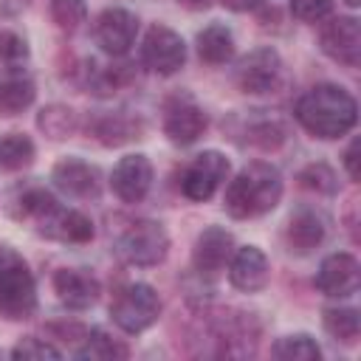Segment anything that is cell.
<instances>
[{
    "label": "cell",
    "mask_w": 361,
    "mask_h": 361,
    "mask_svg": "<svg viewBox=\"0 0 361 361\" xmlns=\"http://www.w3.org/2000/svg\"><path fill=\"white\" fill-rule=\"evenodd\" d=\"M296 121L316 138H341L355 127L358 104L338 85H316L296 102Z\"/></svg>",
    "instance_id": "6da1fadb"
},
{
    "label": "cell",
    "mask_w": 361,
    "mask_h": 361,
    "mask_svg": "<svg viewBox=\"0 0 361 361\" xmlns=\"http://www.w3.org/2000/svg\"><path fill=\"white\" fill-rule=\"evenodd\" d=\"M282 197V175L265 161H251L226 186V212L237 220H251L271 212Z\"/></svg>",
    "instance_id": "7a4b0ae2"
},
{
    "label": "cell",
    "mask_w": 361,
    "mask_h": 361,
    "mask_svg": "<svg viewBox=\"0 0 361 361\" xmlns=\"http://www.w3.org/2000/svg\"><path fill=\"white\" fill-rule=\"evenodd\" d=\"M37 307V285L25 265V259L11 251L0 248V316L20 322L28 319Z\"/></svg>",
    "instance_id": "3957f363"
},
{
    "label": "cell",
    "mask_w": 361,
    "mask_h": 361,
    "mask_svg": "<svg viewBox=\"0 0 361 361\" xmlns=\"http://www.w3.org/2000/svg\"><path fill=\"white\" fill-rule=\"evenodd\" d=\"M110 316L124 333H144L149 324L158 322L161 299H158L155 288H149L147 282H133L116 293V299L110 305Z\"/></svg>",
    "instance_id": "277c9868"
},
{
    "label": "cell",
    "mask_w": 361,
    "mask_h": 361,
    "mask_svg": "<svg viewBox=\"0 0 361 361\" xmlns=\"http://www.w3.org/2000/svg\"><path fill=\"white\" fill-rule=\"evenodd\" d=\"M169 251V234L155 220H138L130 223V228L116 240V254L138 268L158 265Z\"/></svg>",
    "instance_id": "5b68a950"
},
{
    "label": "cell",
    "mask_w": 361,
    "mask_h": 361,
    "mask_svg": "<svg viewBox=\"0 0 361 361\" xmlns=\"http://www.w3.org/2000/svg\"><path fill=\"white\" fill-rule=\"evenodd\" d=\"M228 169H231V164H228V158L223 152L206 149V152L195 155L186 164V169L180 172V192L189 200L203 203L223 186V180L228 178Z\"/></svg>",
    "instance_id": "8992f818"
},
{
    "label": "cell",
    "mask_w": 361,
    "mask_h": 361,
    "mask_svg": "<svg viewBox=\"0 0 361 361\" xmlns=\"http://www.w3.org/2000/svg\"><path fill=\"white\" fill-rule=\"evenodd\" d=\"M141 62L158 76L178 73L186 62V45L180 34H175L166 25H152L141 42Z\"/></svg>",
    "instance_id": "52a82bcc"
},
{
    "label": "cell",
    "mask_w": 361,
    "mask_h": 361,
    "mask_svg": "<svg viewBox=\"0 0 361 361\" xmlns=\"http://www.w3.org/2000/svg\"><path fill=\"white\" fill-rule=\"evenodd\" d=\"M206 124H209V118L192 96L175 93V96L166 99V104H164V133L172 144H178V147L195 144L206 133Z\"/></svg>",
    "instance_id": "ba28073f"
},
{
    "label": "cell",
    "mask_w": 361,
    "mask_h": 361,
    "mask_svg": "<svg viewBox=\"0 0 361 361\" xmlns=\"http://www.w3.org/2000/svg\"><path fill=\"white\" fill-rule=\"evenodd\" d=\"M39 234L51 237V240H59V243H73V245H82V243H90L93 240V220L76 209H65L59 206L56 200H51L37 217H34Z\"/></svg>",
    "instance_id": "9c48e42d"
},
{
    "label": "cell",
    "mask_w": 361,
    "mask_h": 361,
    "mask_svg": "<svg viewBox=\"0 0 361 361\" xmlns=\"http://www.w3.org/2000/svg\"><path fill=\"white\" fill-rule=\"evenodd\" d=\"M282 82V59L274 48H257L237 62V85L245 93H274Z\"/></svg>",
    "instance_id": "30bf717a"
},
{
    "label": "cell",
    "mask_w": 361,
    "mask_h": 361,
    "mask_svg": "<svg viewBox=\"0 0 361 361\" xmlns=\"http://www.w3.org/2000/svg\"><path fill=\"white\" fill-rule=\"evenodd\" d=\"M319 45L330 59H336L347 68H355L361 59V25H358V20L355 17L327 20L319 31Z\"/></svg>",
    "instance_id": "8fae6325"
},
{
    "label": "cell",
    "mask_w": 361,
    "mask_h": 361,
    "mask_svg": "<svg viewBox=\"0 0 361 361\" xmlns=\"http://www.w3.org/2000/svg\"><path fill=\"white\" fill-rule=\"evenodd\" d=\"M135 34H138V17L127 8H104L93 25V37L99 48L110 56H124L135 42Z\"/></svg>",
    "instance_id": "7c38bea8"
},
{
    "label": "cell",
    "mask_w": 361,
    "mask_h": 361,
    "mask_svg": "<svg viewBox=\"0 0 361 361\" xmlns=\"http://www.w3.org/2000/svg\"><path fill=\"white\" fill-rule=\"evenodd\" d=\"M51 180L56 189H62L65 195L76 197V200H96L99 192H102V178H99V169L90 166L87 161L82 158H62L54 172H51Z\"/></svg>",
    "instance_id": "4fadbf2b"
},
{
    "label": "cell",
    "mask_w": 361,
    "mask_h": 361,
    "mask_svg": "<svg viewBox=\"0 0 361 361\" xmlns=\"http://www.w3.org/2000/svg\"><path fill=\"white\" fill-rule=\"evenodd\" d=\"M110 186L124 203H141L152 186V164L147 155H124L110 175Z\"/></svg>",
    "instance_id": "5bb4252c"
},
{
    "label": "cell",
    "mask_w": 361,
    "mask_h": 361,
    "mask_svg": "<svg viewBox=\"0 0 361 361\" xmlns=\"http://www.w3.org/2000/svg\"><path fill=\"white\" fill-rule=\"evenodd\" d=\"M228 279L237 290L243 293H257L268 285L271 279V265L268 257L257 245H243L231 254L228 259Z\"/></svg>",
    "instance_id": "9a60e30c"
},
{
    "label": "cell",
    "mask_w": 361,
    "mask_h": 361,
    "mask_svg": "<svg viewBox=\"0 0 361 361\" xmlns=\"http://www.w3.org/2000/svg\"><path fill=\"white\" fill-rule=\"evenodd\" d=\"M316 288L324 296H353L358 290V259L353 254H330L322 259L319 274H316Z\"/></svg>",
    "instance_id": "2e32d148"
},
{
    "label": "cell",
    "mask_w": 361,
    "mask_h": 361,
    "mask_svg": "<svg viewBox=\"0 0 361 361\" xmlns=\"http://www.w3.org/2000/svg\"><path fill=\"white\" fill-rule=\"evenodd\" d=\"M234 254V237L220 228V226H209L200 231V237L195 240V251H192V262L197 274H217Z\"/></svg>",
    "instance_id": "e0dca14e"
},
{
    "label": "cell",
    "mask_w": 361,
    "mask_h": 361,
    "mask_svg": "<svg viewBox=\"0 0 361 361\" xmlns=\"http://www.w3.org/2000/svg\"><path fill=\"white\" fill-rule=\"evenodd\" d=\"M54 290L59 302L71 310H85L99 299V279L79 268H59L54 274Z\"/></svg>",
    "instance_id": "ac0fdd59"
},
{
    "label": "cell",
    "mask_w": 361,
    "mask_h": 361,
    "mask_svg": "<svg viewBox=\"0 0 361 361\" xmlns=\"http://www.w3.org/2000/svg\"><path fill=\"white\" fill-rule=\"evenodd\" d=\"M327 237V220L322 212L302 206L290 214L288 228H285V240L290 245V251L296 254H310L313 248L322 245V240Z\"/></svg>",
    "instance_id": "d6986e66"
},
{
    "label": "cell",
    "mask_w": 361,
    "mask_h": 361,
    "mask_svg": "<svg viewBox=\"0 0 361 361\" xmlns=\"http://www.w3.org/2000/svg\"><path fill=\"white\" fill-rule=\"evenodd\" d=\"M197 54L209 65H226L234 56V34L223 23H212L197 34Z\"/></svg>",
    "instance_id": "ffe728a7"
},
{
    "label": "cell",
    "mask_w": 361,
    "mask_h": 361,
    "mask_svg": "<svg viewBox=\"0 0 361 361\" xmlns=\"http://www.w3.org/2000/svg\"><path fill=\"white\" fill-rule=\"evenodd\" d=\"M141 133V121L127 116V113H104L93 121V135L104 144V147H118L127 144L133 138H138Z\"/></svg>",
    "instance_id": "44dd1931"
},
{
    "label": "cell",
    "mask_w": 361,
    "mask_h": 361,
    "mask_svg": "<svg viewBox=\"0 0 361 361\" xmlns=\"http://www.w3.org/2000/svg\"><path fill=\"white\" fill-rule=\"evenodd\" d=\"M73 355L82 361H113V358H127L130 350L121 341H116L113 336H107L102 327H93L85 333L82 347H76Z\"/></svg>",
    "instance_id": "7402d4cb"
},
{
    "label": "cell",
    "mask_w": 361,
    "mask_h": 361,
    "mask_svg": "<svg viewBox=\"0 0 361 361\" xmlns=\"http://www.w3.org/2000/svg\"><path fill=\"white\" fill-rule=\"evenodd\" d=\"M37 127H39L48 138H54V141H65V138H71V135L76 133V127H79V116H76V110H71L68 104H48V107L39 110V116H37Z\"/></svg>",
    "instance_id": "603a6c76"
},
{
    "label": "cell",
    "mask_w": 361,
    "mask_h": 361,
    "mask_svg": "<svg viewBox=\"0 0 361 361\" xmlns=\"http://www.w3.org/2000/svg\"><path fill=\"white\" fill-rule=\"evenodd\" d=\"M37 90L34 82L25 76H3L0 79V116H17L31 107Z\"/></svg>",
    "instance_id": "cb8c5ba5"
},
{
    "label": "cell",
    "mask_w": 361,
    "mask_h": 361,
    "mask_svg": "<svg viewBox=\"0 0 361 361\" xmlns=\"http://www.w3.org/2000/svg\"><path fill=\"white\" fill-rule=\"evenodd\" d=\"M34 161V141L23 133H8L0 135V169L3 172H14L23 169Z\"/></svg>",
    "instance_id": "d4e9b609"
},
{
    "label": "cell",
    "mask_w": 361,
    "mask_h": 361,
    "mask_svg": "<svg viewBox=\"0 0 361 361\" xmlns=\"http://www.w3.org/2000/svg\"><path fill=\"white\" fill-rule=\"evenodd\" d=\"M324 330L344 344H355L358 330H361V319L355 307H327L324 310Z\"/></svg>",
    "instance_id": "484cf974"
},
{
    "label": "cell",
    "mask_w": 361,
    "mask_h": 361,
    "mask_svg": "<svg viewBox=\"0 0 361 361\" xmlns=\"http://www.w3.org/2000/svg\"><path fill=\"white\" fill-rule=\"evenodd\" d=\"M276 358L282 361H316L322 355L319 344L307 336V333H296V336H282L274 350H271Z\"/></svg>",
    "instance_id": "4316f807"
},
{
    "label": "cell",
    "mask_w": 361,
    "mask_h": 361,
    "mask_svg": "<svg viewBox=\"0 0 361 361\" xmlns=\"http://www.w3.org/2000/svg\"><path fill=\"white\" fill-rule=\"evenodd\" d=\"M51 17L62 31H76L87 20L85 0H51Z\"/></svg>",
    "instance_id": "83f0119b"
},
{
    "label": "cell",
    "mask_w": 361,
    "mask_h": 361,
    "mask_svg": "<svg viewBox=\"0 0 361 361\" xmlns=\"http://www.w3.org/2000/svg\"><path fill=\"white\" fill-rule=\"evenodd\" d=\"M127 68H130V65H107V68L96 65L93 73H90V87H93V93H99V96L116 93V90L130 79V71H127Z\"/></svg>",
    "instance_id": "f1b7e54d"
},
{
    "label": "cell",
    "mask_w": 361,
    "mask_h": 361,
    "mask_svg": "<svg viewBox=\"0 0 361 361\" xmlns=\"http://www.w3.org/2000/svg\"><path fill=\"white\" fill-rule=\"evenodd\" d=\"M299 183H302L305 189L324 192V195L336 192V175H333V169H330L327 164H310V166H305V169L299 172Z\"/></svg>",
    "instance_id": "f546056e"
},
{
    "label": "cell",
    "mask_w": 361,
    "mask_h": 361,
    "mask_svg": "<svg viewBox=\"0 0 361 361\" xmlns=\"http://www.w3.org/2000/svg\"><path fill=\"white\" fill-rule=\"evenodd\" d=\"M25 56H28L25 39H23L20 34H14V31H0V65L14 68V65H20Z\"/></svg>",
    "instance_id": "4dcf8cb0"
},
{
    "label": "cell",
    "mask_w": 361,
    "mask_h": 361,
    "mask_svg": "<svg viewBox=\"0 0 361 361\" xmlns=\"http://www.w3.org/2000/svg\"><path fill=\"white\" fill-rule=\"evenodd\" d=\"M248 141L257 144V147H262V149H274V147H279L285 141V127L279 121H274V118L271 121H262V124H254Z\"/></svg>",
    "instance_id": "1f68e13d"
},
{
    "label": "cell",
    "mask_w": 361,
    "mask_h": 361,
    "mask_svg": "<svg viewBox=\"0 0 361 361\" xmlns=\"http://www.w3.org/2000/svg\"><path fill=\"white\" fill-rule=\"evenodd\" d=\"M59 355H62V353H59L51 341L34 338V336L23 338V341L11 350V358H59Z\"/></svg>",
    "instance_id": "d6a6232c"
},
{
    "label": "cell",
    "mask_w": 361,
    "mask_h": 361,
    "mask_svg": "<svg viewBox=\"0 0 361 361\" xmlns=\"http://www.w3.org/2000/svg\"><path fill=\"white\" fill-rule=\"evenodd\" d=\"M330 8H333V0H290V11L302 23H319L322 17H327Z\"/></svg>",
    "instance_id": "836d02e7"
},
{
    "label": "cell",
    "mask_w": 361,
    "mask_h": 361,
    "mask_svg": "<svg viewBox=\"0 0 361 361\" xmlns=\"http://www.w3.org/2000/svg\"><path fill=\"white\" fill-rule=\"evenodd\" d=\"M344 166H347V172H350V178L353 180H358V141H353L350 147H347V152H344Z\"/></svg>",
    "instance_id": "e575fe53"
},
{
    "label": "cell",
    "mask_w": 361,
    "mask_h": 361,
    "mask_svg": "<svg viewBox=\"0 0 361 361\" xmlns=\"http://www.w3.org/2000/svg\"><path fill=\"white\" fill-rule=\"evenodd\" d=\"M220 3L231 11H248V8H257L262 0H220Z\"/></svg>",
    "instance_id": "d590c367"
},
{
    "label": "cell",
    "mask_w": 361,
    "mask_h": 361,
    "mask_svg": "<svg viewBox=\"0 0 361 361\" xmlns=\"http://www.w3.org/2000/svg\"><path fill=\"white\" fill-rule=\"evenodd\" d=\"M180 6H186V8H195V11H200V8H209V3L212 0H178Z\"/></svg>",
    "instance_id": "8d00e7d4"
},
{
    "label": "cell",
    "mask_w": 361,
    "mask_h": 361,
    "mask_svg": "<svg viewBox=\"0 0 361 361\" xmlns=\"http://www.w3.org/2000/svg\"><path fill=\"white\" fill-rule=\"evenodd\" d=\"M344 3H347V6H350V8H355V6H358V3H361V0H344Z\"/></svg>",
    "instance_id": "74e56055"
}]
</instances>
